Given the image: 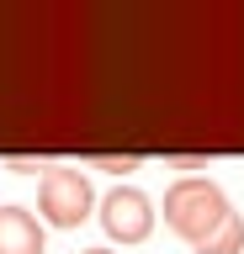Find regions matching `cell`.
<instances>
[{
    "instance_id": "obj_3",
    "label": "cell",
    "mask_w": 244,
    "mask_h": 254,
    "mask_svg": "<svg viewBox=\"0 0 244 254\" xmlns=\"http://www.w3.org/2000/svg\"><path fill=\"white\" fill-rule=\"evenodd\" d=\"M154 217L160 212H154V201L138 186H112L101 196V228H106L112 244H144L154 233Z\"/></svg>"
},
{
    "instance_id": "obj_1",
    "label": "cell",
    "mask_w": 244,
    "mask_h": 254,
    "mask_svg": "<svg viewBox=\"0 0 244 254\" xmlns=\"http://www.w3.org/2000/svg\"><path fill=\"white\" fill-rule=\"evenodd\" d=\"M228 217H234V206H228L223 186H212L207 175H186L164 190V228L175 238H186L191 249L212 244L228 228Z\"/></svg>"
},
{
    "instance_id": "obj_6",
    "label": "cell",
    "mask_w": 244,
    "mask_h": 254,
    "mask_svg": "<svg viewBox=\"0 0 244 254\" xmlns=\"http://www.w3.org/2000/svg\"><path fill=\"white\" fill-rule=\"evenodd\" d=\"M90 164L106 175H133L138 164H144V154H90Z\"/></svg>"
},
{
    "instance_id": "obj_5",
    "label": "cell",
    "mask_w": 244,
    "mask_h": 254,
    "mask_svg": "<svg viewBox=\"0 0 244 254\" xmlns=\"http://www.w3.org/2000/svg\"><path fill=\"white\" fill-rule=\"evenodd\" d=\"M196 254H244V217L234 212V217H228V228L212 238V244H202Z\"/></svg>"
},
{
    "instance_id": "obj_4",
    "label": "cell",
    "mask_w": 244,
    "mask_h": 254,
    "mask_svg": "<svg viewBox=\"0 0 244 254\" xmlns=\"http://www.w3.org/2000/svg\"><path fill=\"white\" fill-rule=\"evenodd\" d=\"M0 254H43V222L27 206H0Z\"/></svg>"
},
{
    "instance_id": "obj_7",
    "label": "cell",
    "mask_w": 244,
    "mask_h": 254,
    "mask_svg": "<svg viewBox=\"0 0 244 254\" xmlns=\"http://www.w3.org/2000/svg\"><path fill=\"white\" fill-rule=\"evenodd\" d=\"M170 164H175V170H207V159H202V154H175Z\"/></svg>"
},
{
    "instance_id": "obj_9",
    "label": "cell",
    "mask_w": 244,
    "mask_h": 254,
    "mask_svg": "<svg viewBox=\"0 0 244 254\" xmlns=\"http://www.w3.org/2000/svg\"><path fill=\"white\" fill-rule=\"evenodd\" d=\"M80 254H112V249H80Z\"/></svg>"
},
{
    "instance_id": "obj_2",
    "label": "cell",
    "mask_w": 244,
    "mask_h": 254,
    "mask_svg": "<svg viewBox=\"0 0 244 254\" xmlns=\"http://www.w3.org/2000/svg\"><path fill=\"white\" fill-rule=\"evenodd\" d=\"M37 212H43L48 228H80V222L96 212V190H90V180H85L80 170L53 164V170H43V180H37Z\"/></svg>"
},
{
    "instance_id": "obj_8",
    "label": "cell",
    "mask_w": 244,
    "mask_h": 254,
    "mask_svg": "<svg viewBox=\"0 0 244 254\" xmlns=\"http://www.w3.org/2000/svg\"><path fill=\"white\" fill-rule=\"evenodd\" d=\"M5 170H16V175H32V170H37V159H27V154H11V159H5Z\"/></svg>"
}]
</instances>
